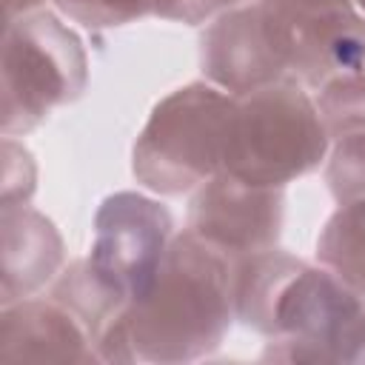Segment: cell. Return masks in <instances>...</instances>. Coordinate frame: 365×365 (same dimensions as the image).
I'll return each mask as SVG.
<instances>
[{
  "instance_id": "6da1fadb",
  "label": "cell",
  "mask_w": 365,
  "mask_h": 365,
  "mask_svg": "<svg viewBox=\"0 0 365 365\" xmlns=\"http://www.w3.org/2000/svg\"><path fill=\"white\" fill-rule=\"evenodd\" d=\"M234 314L268 336L259 359H365V299L319 262L282 248L234 259Z\"/></svg>"
},
{
  "instance_id": "7a4b0ae2",
  "label": "cell",
  "mask_w": 365,
  "mask_h": 365,
  "mask_svg": "<svg viewBox=\"0 0 365 365\" xmlns=\"http://www.w3.org/2000/svg\"><path fill=\"white\" fill-rule=\"evenodd\" d=\"M234 262L194 231H180L143 297L123 322L143 362H194L211 356L231 331Z\"/></svg>"
},
{
  "instance_id": "3957f363",
  "label": "cell",
  "mask_w": 365,
  "mask_h": 365,
  "mask_svg": "<svg viewBox=\"0 0 365 365\" xmlns=\"http://www.w3.org/2000/svg\"><path fill=\"white\" fill-rule=\"evenodd\" d=\"M237 97L194 80L154 103L131 148V174L151 194L180 197L222 171Z\"/></svg>"
},
{
  "instance_id": "277c9868",
  "label": "cell",
  "mask_w": 365,
  "mask_h": 365,
  "mask_svg": "<svg viewBox=\"0 0 365 365\" xmlns=\"http://www.w3.org/2000/svg\"><path fill=\"white\" fill-rule=\"evenodd\" d=\"M331 151V137L314 94L294 77L237 97L222 171L254 182L285 188L317 171Z\"/></svg>"
},
{
  "instance_id": "5b68a950",
  "label": "cell",
  "mask_w": 365,
  "mask_h": 365,
  "mask_svg": "<svg viewBox=\"0 0 365 365\" xmlns=\"http://www.w3.org/2000/svg\"><path fill=\"white\" fill-rule=\"evenodd\" d=\"M88 83L83 40L40 9L3 29V137L34 131L51 111L80 100Z\"/></svg>"
},
{
  "instance_id": "8992f818",
  "label": "cell",
  "mask_w": 365,
  "mask_h": 365,
  "mask_svg": "<svg viewBox=\"0 0 365 365\" xmlns=\"http://www.w3.org/2000/svg\"><path fill=\"white\" fill-rule=\"evenodd\" d=\"M288 77L311 94L365 77V14L354 0H257Z\"/></svg>"
},
{
  "instance_id": "52a82bcc",
  "label": "cell",
  "mask_w": 365,
  "mask_h": 365,
  "mask_svg": "<svg viewBox=\"0 0 365 365\" xmlns=\"http://www.w3.org/2000/svg\"><path fill=\"white\" fill-rule=\"evenodd\" d=\"M171 211L140 191H114L94 211L91 268L125 299L145 294L171 245Z\"/></svg>"
},
{
  "instance_id": "ba28073f",
  "label": "cell",
  "mask_w": 365,
  "mask_h": 365,
  "mask_svg": "<svg viewBox=\"0 0 365 365\" xmlns=\"http://www.w3.org/2000/svg\"><path fill=\"white\" fill-rule=\"evenodd\" d=\"M282 188L254 185L228 171H220L200 188H194L185 228L234 262L277 248L282 234Z\"/></svg>"
},
{
  "instance_id": "9c48e42d",
  "label": "cell",
  "mask_w": 365,
  "mask_h": 365,
  "mask_svg": "<svg viewBox=\"0 0 365 365\" xmlns=\"http://www.w3.org/2000/svg\"><path fill=\"white\" fill-rule=\"evenodd\" d=\"M200 68L211 86L234 97L288 77L257 0L208 20L200 37Z\"/></svg>"
},
{
  "instance_id": "30bf717a",
  "label": "cell",
  "mask_w": 365,
  "mask_h": 365,
  "mask_svg": "<svg viewBox=\"0 0 365 365\" xmlns=\"http://www.w3.org/2000/svg\"><path fill=\"white\" fill-rule=\"evenodd\" d=\"M0 362H100L88 331L51 297H26L0 311Z\"/></svg>"
},
{
  "instance_id": "8fae6325",
  "label": "cell",
  "mask_w": 365,
  "mask_h": 365,
  "mask_svg": "<svg viewBox=\"0 0 365 365\" xmlns=\"http://www.w3.org/2000/svg\"><path fill=\"white\" fill-rule=\"evenodd\" d=\"M3 282L0 302L34 297L66 268V245L57 225L31 205L0 208Z\"/></svg>"
},
{
  "instance_id": "7c38bea8",
  "label": "cell",
  "mask_w": 365,
  "mask_h": 365,
  "mask_svg": "<svg viewBox=\"0 0 365 365\" xmlns=\"http://www.w3.org/2000/svg\"><path fill=\"white\" fill-rule=\"evenodd\" d=\"M48 297L74 314V319L88 331L94 351H97V342L120 322V317L128 308V302L91 268L88 257L68 262L54 277Z\"/></svg>"
},
{
  "instance_id": "4fadbf2b",
  "label": "cell",
  "mask_w": 365,
  "mask_h": 365,
  "mask_svg": "<svg viewBox=\"0 0 365 365\" xmlns=\"http://www.w3.org/2000/svg\"><path fill=\"white\" fill-rule=\"evenodd\" d=\"M317 262L365 299V200L342 202L317 237Z\"/></svg>"
},
{
  "instance_id": "5bb4252c",
  "label": "cell",
  "mask_w": 365,
  "mask_h": 365,
  "mask_svg": "<svg viewBox=\"0 0 365 365\" xmlns=\"http://www.w3.org/2000/svg\"><path fill=\"white\" fill-rule=\"evenodd\" d=\"M314 100L331 143L365 134V77L342 80L322 91H314Z\"/></svg>"
},
{
  "instance_id": "9a60e30c",
  "label": "cell",
  "mask_w": 365,
  "mask_h": 365,
  "mask_svg": "<svg viewBox=\"0 0 365 365\" xmlns=\"http://www.w3.org/2000/svg\"><path fill=\"white\" fill-rule=\"evenodd\" d=\"M325 182L336 205L365 200V134L331 143L325 157Z\"/></svg>"
},
{
  "instance_id": "2e32d148",
  "label": "cell",
  "mask_w": 365,
  "mask_h": 365,
  "mask_svg": "<svg viewBox=\"0 0 365 365\" xmlns=\"http://www.w3.org/2000/svg\"><path fill=\"white\" fill-rule=\"evenodd\" d=\"M57 11L86 29H114L154 17L157 0H54Z\"/></svg>"
},
{
  "instance_id": "e0dca14e",
  "label": "cell",
  "mask_w": 365,
  "mask_h": 365,
  "mask_svg": "<svg viewBox=\"0 0 365 365\" xmlns=\"http://www.w3.org/2000/svg\"><path fill=\"white\" fill-rule=\"evenodd\" d=\"M3 197L0 208L29 205L37 188V163L31 151L14 137H3Z\"/></svg>"
},
{
  "instance_id": "ac0fdd59",
  "label": "cell",
  "mask_w": 365,
  "mask_h": 365,
  "mask_svg": "<svg viewBox=\"0 0 365 365\" xmlns=\"http://www.w3.org/2000/svg\"><path fill=\"white\" fill-rule=\"evenodd\" d=\"M48 0H3V17L6 23L9 20H17L23 14H31V11H40Z\"/></svg>"
},
{
  "instance_id": "d6986e66",
  "label": "cell",
  "mask_w": 365,
  "mask_h": 365,
  "mask_svg": "<svg viewBox=\"0 0 365 365\" xmlns=\"http://www.w3.org/2000/svg\"><path fill=\"white\" fill-rule=\"evenodd\" d=\"M245 3H254V0H200V9H202V17L208 23L217 14H222L228 9H237V6H245Z\"/></svg>"
},
{
  "instance_id": "ffe728a7",
  "label": "cell",
  "mask_w": 365,
  "mask_h": 365,
  "mask_svg": "<svg viewBox=\"0 0 365 365\" xmlns=\"http://www.w3.org/2000/svg\"><path fill=\"white\" fill-rule=\"evenodd\" d=\"M354 3H356V6L362 9V14H365V0H354Z\"/></svg>"
},
{
  "instance_id": "44dd1931",
  "label": "cell",
  "mask_w": 365,
  "mask_h": 365,
  "mask_svg": "<svg viewBox=\"0 0 365 365\" xmlns=\"http://www.w3.org/2000/svg\"><path fill=\"white\" fill-rule=\"evenodd\" d=\"M362 362H365V359H362Z\"/></svg>"
}]
</instances>
